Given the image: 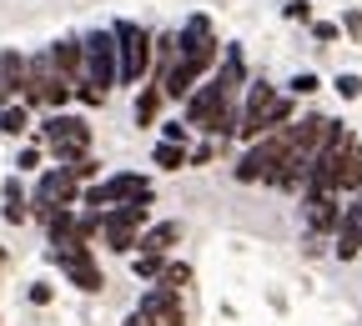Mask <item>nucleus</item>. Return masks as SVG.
Returning <instances> with one entry per match:
<instances>
[{
    "mask_svg": "<svg viewBox=\"0 0 362 326\" xmlns=\"http://www.w3.org/2000/svg\"><path fill=\"white\" fill-rule=\"evenodd\" d=\"M297 121V96H282V90H272L267 80H252L247 85V101H242V126H237V135L252 146V141H262V135H272V131H282V126H292Z\"/></svg>",
    "mask_w": 362,
    "mask_h": 326,
    "instance_id": "1",
    "label": "nucleus"
},
{
    "mask_svg": "<svg viewBox=\"0 0 362 326\" xmlns=\"http://www.w3.org/2000/svg\"><path fill=\"white\" fill-rule=\"evenodd\" d=\"M131 201H156L151 181L136 176V171H116V176H106V181L81 191V206H90V211H111V206H131Z\"/></svg>",
    "mask_w": 362,
    "mask_h": 326,
    "instance_id": "2",
    "label": "nucleus"
},
{
    "mask_svg": "<svg viewBox=\"0 0 362 326\" xmlns=\"http://www.w3.org/2000/svg\"><path fill=\"white\" fill-rule=\"evenodd\" d=\"M40 141L61 166H71V161L90 156V126H86V116H45L40 121Z\"/></svg>",
    "mask_w": 362,
    "mask_h": 326,
    "instance_id": "3",
    "label": "nucleus"
},
{
    "mask_svg": "<svg viewBox=\"0 0 362 326\" xmlns=\"http://www.w3.org/2000/svg\"><path fill=\"white\" fill-rule=\"evenodd\" d=\"M111 35H116V56H121V80H126V85L146 80V76H151V40H156V35H151L146 25H136V20H116Z\"/></svg>",
    "mask_w": 362,
    "mask_h": 326,
    "instance_id": "4",
    "label": "nucleus"
},
{
    "mask_svg": "<svg viewBox=\"0 0 362 326\" xmlns=\"http://www.w3.org/2000/svg\"><path fill=\"white\" fill-rule=\"evenodd\" d=\"M146 221H151V201L111 206V211H101V241H106L116 256H126V251H136V241H141Z\"/></svg>",
    "mask_w": 362,
    "mask_h": 326,
    "instance_id": "5",
    "label": "nucleus"
},
{
    "mask_svg": "<svg viewBox=\"0 0 362 326\" xmlns=\"http://www.w3.org/2000/svg\"><path fill=\"white\" fill-rule=\"evenodd\" d=\"M96 96H111V85H121V56H116V35L111 30H90L86 35V80Z\"/></svg>",
    "mask_w": 362,
    "mask_h": 326,
    "instance_id": "6",
    "label": "nucleus"
},
{
    "mask_svg": "<svg viewBox=\"0 0 362 326\" xmlns=\"http://www.w3.org/2000/svg\"><path fill=\"white\" fill-rule=\"evenodd\" d=\"M76 96V90L56 76V66H51V56H30V76H25V90H21V101L35 111V106H45V111H56V106H66Z\"/></svg>",
    "mask_w": 362,
    "mask_h": 326,
    "instance_id": "7",
    "label": "nucleus"
},
{
    "mask_svg": "<svg viewBox=\"0 0 362 326\" xmlns=\"http://www.w3.org/2000/svg\"><path fill=\"white\" fill-rule=\"evenodd\" d=\"M287 126L282 131H272V135H262V141H252L247 146V156L237 161V181H272V176H277V166H282V156H287Z\"/></svg>",
    "mask_w": 362,
    "mask_h": 326,
    "instance_id": "8",
    "label": "nucleus"
},
{
    "mask_svg": "<svg viewBox=\"0 0 362 326\" xmlns=\"http://www.w3.org/2000/svg\"><path fill=\"white\" fill-rule=\"evenodd\" d=\"M126 326H187V306H181V291L151 282V291L141 296V306L126 316Z\"/></svg>",
    "mask_w": 362,
    "mask_h": 326,
    "instance_id": "9",
    "label": "nucleus"
},
{
    "mask_svg": "<svg viewBox=\"0 0 362 326\" xmlns=\"http://www.w3.org/2000/svg\"><path fill=\"white\" fill-rule=\"evenodd\" d=\"M66 206H81V181H71V171H45L35 181V196H30V216L45 221L51 211H66Z\"/></svg>",
    "mask_w": 362,
    "mask_h": 326,
    "instance_id": "10",
    "label": "nucleus"
},
{
    "mask_svg": "<svg viewBox=\"0 0 362 326\" xmlns=\"http://www.w3.org/2000/svg\"><path fill=\"white\" fill-rule=\"evenodd\" d=\"M176 45H181V61H192L197 71H211L221 61V40H216V30H211L206 16H192L187 25H181L176 30Z\"/></svg>",
    "mask_w": 362,
    "mask_h": 326,
    "instance_id": "11",
    "label": "nucleus"
},
{
    "mask_svg": "<svg viewBox=\"0 0 362 326\" xmlns=\"http://www.w3.org/2000/svg\"><path fill=\"white\" fill-rule=\"evenodd\" d=\"M51 261L66 271V282L81 286V291H101L106 286V276L96 266V256H90V246H71V251H51Z\"/></svg>",
    "mask_w": 362,
    "mask_h": 326,
    "instance_id": "12",
    "label": "nucleus"
},
{
    "mask_svg": "<svg viewBox=\"0 0 362 326\" xmlns=\"http://www.w3.org/2000/svg\"><path fill=\"white\" fill-rule=\"evenodd\" d=\"M45 56H51V66H56V76L76 90L81 80H86V40H76V35H66V40H56L51 45V51H45Z\"/></svg>",
    "mask_w": 362,
    "mask_h": 326,
    "instance_id": "13",
    "label": "nucleus"
},
{
    "mask_svg": "<svg viewBox=\"0 0 362 326\" xmlns=\"http://www.w3.org/2000/svg\"><path fill=\"white\" fill-rule=\"evenodd\" d=\"M307 201V231L312 236H337V226H342V201L327 191V196H302Z\"/></svg>",
    "mask_w": 362,
    "mask_h": 326,
    "instance_id": "14",
    "label": "nucleus"
},
{
    "mask_svg": "<svg viewBox=\"0 0 362 326\" xmlns=\"http://www.w3.org/2000/svg\"><path fill=\"white\" fill-rule=\"evenodd\" d=\"M181 241V221H156L141 231V241H136V251H146V256H171V246Z\"/></svg>",
    "mask_w": 362,
    "mask_h": 326,
    "instance_id": "15",
    "label": "nucleus"
},
{
    "mask_svg": "<svg viewBox=\"0 0 362 326\" xmlns=\"http://www.w3.org/2000/svg\"><path fill=\"white\" fill-rule=\"evenodd\" d=\"M337 256H342V261L362 256V216H357L352 206L342 211V226H337Z\"/></svg>",
    "mask_w": 362,
    "mask_h": 326,
    "instance_id": "16",
    "label": "nucleus"
},
{
    "mask_svg": "<svg viewBox=\"0 0 362 326\" xmlns=\"http://www.w3.org/2000/svg\"><path fill=\"white\" fill-rule=\"evenodd\" d=\"M161 101H166V90L156 80L141 85V96H136V126H161Z\"/></svg>",
    "mask_w": 362,
    "mask_h": 326,
    "instance_id": "17",
    "label": "nucleus"
},
{
    "mask_svg": "<svg viewBox=\"0 0 362 326\" xmlns=\"http://www.w3.org/2000/svg\"><path fill=\"white\" fill-rule=\"evenodd\" d=\"M0 201H6L0 211H6V221H11V226H25V221H30V206H25V186H21V181H6Z\"/></svg>",
    "mask_w": 362,
    "mask_h": 326,
    "instance_id": "18",
    "label": "nucleus"
},
{
    "mask_svg": "<svg viewBox=\"0 0 362 326\" xmlns=\"http://www.w3.org/2000/svg\"><path fill=\"white\" fill-rule=\"evenodd\" d=\"M0 76H6L11 96L21 101V90H25V76H30V61H25L21 51H6V56H0Z\"/></svg>",
    "mask_w": 362,
    "mask_h": 326,
    "instance_id": "19",
    "label": "nucleus"
},
{
    "mask_svg": "<svg viewBox=\"0 0 362 326\" xmlns=\"http://www.w3.org/2000/svg\"><path fill=\"white\" fill-rule=\"evenodd\" d=\"M25 126H30V106L25 101L0 106V135H25Z\"/></svg>",
    "mask_w": 362,
    "mask_h": 326,
    "instance_id": "20",
    "label": "nucleus"
},
{
    "mask_svg": "<svg viewBox=\"0 0 362 326\" xmlns=\"http://www.w3.org/2000/svg\"><path fill=\"white\" fill-rule=\"evenodd\" d=\"M151 161L161 166V171H181L192 156H187V146H171V141H156V151H151Z\"/></svg>",
    "mask_w": 362,
    "mask_h": 326,
    "instance_id": "21",
    "label": "nucleus"
},
{
    "mask_svg": "<svg viewBox=\"0 0 362 326\" xmlns=\"http://www.w3.org/2000/svg\"><path fill=\"white\" fill-rule=\"evenodd\" d=\"M136 276H141V282H161V271H166V256H146V251H136Z\"/></svg>",
    "mask_w": 362,
    "mask_h": 326,
    "instance_id": "22",
    "label": "nucleus"
},
{
    "mask_svg": "<svg viewBox=\"0 0 362 326\" xmlns=\"http://www.w3.org/2000/svg\"><path fill=\"white\" fill-rule=\"evenodd\" d=\"M161 286H171V291L192 286V266H187V261H166V271H161Z\"/></svg>",
    "mask_w": 362,
    "mask_h": 326,
    "instance_id": "23",
    "label": "nucleus"
},
{
    "mask_svg": "<svg viewBox=\"0 0 362 326\" xmlns=\"http://www.w3.org/2000/svg\"><path fill=\"white\" fill-rule=\"evenodd\" d=\"M61 171H71V181H96V176H101V161H96V156H81V161H71V166H61Z\"/></svg>",
    "mask_w": 362,
    "mask_h": 326,
    "instance_id": "24",
    "label": "nucleus"
},
{
    "mask_svg": "<svg viewBox=\"0 0 362 326\" xmlns=\"http://www.w3.org/2000/svg\"><path fill=\"white\" fill-rule=\"evenodd\" d=\"M187 135H192V126H187V121H161V141L187 146Z\"/></svg>",
    "mask_w": 362,
    "mask_h": 326,
    "instance_id": "25",
    "label": "nucleus"
},
{
    "mask_svg": "<svg viewBox=\"0 0 362 326\" xmlns=\"http://www.w3.org/2000/svg\"><path fill=\"white\" fill-rule=\"evenodd\" d=\"M317 85H322V80L302 71V76H292V80H287V96H317Z\"/></svg>",
    "mask_w": 362,
    "mask_h": 326,
    "instance_id": "26",
    "label": "nucleus"
},
{
    "mask_svg": "<svg viewBox=\"0 0 362 326\" xmlns=\"http://www.w3.org/2000/svg\"><path fill=\"white\" fill-rule=\"evenodd\" d=\"M332 85H337V96H342V101H357V96H362V76H352V71H347V76H337Z\"/></svg>",
    "mask_w": 362,
    "mask_h": 326,
    "instance_id": "27",
    "label": "nucleus"
},
{
    "mask_svg": "<svg viewBox=\"0 0 362 326\" xmlns=\"http://www.w3.org/2000/svg\"><path fill=\"white\" fill-rule=\"evenodd\" d=\"M312 35L322 40V45H332V40L342 35V25H332V20H312Z\"/></svg>",
    "mask_w": 362,
    "mask_h": 326,
    "instance_id": "28",
    "label": "nucleus"
},
{
    "mask_svg": "<svg viewBox=\"0 0 362 326\" xmlns=\"http://www.w3.org/2000/svg\"><path fill=\"white\" fill-rule=\"evenodd\" d=\"M40 166V146H25L21 156H16V171H35Z\"/></svg>",
    "mask_w": 362,
    "mask_h": 326,
    "instance_id": "29",
    "label": "nucleus"
},
{
    "mask_svg": "<svg viewBox=\"0 0 362 326\" xmlns=\"http://www.w3.org/2000/svg\"><path fill=\"white\" fill-rule=\"evenodd\" d=\"M287 20H312V6H307V0H287Z\"/></svg>",
    "mask_w": 362,
    "mask_h": 326,
    "instance_id": "30",
    "label": "nucleus"
},
{
    "mask_svg": "<svg viewBox=\"0 0 362 326\" xmlns=\"http://www.w3.org/2000/svg\"><path fill=\"white\" fill-rule=\"evenodd\" d=\"M342 30H347L352 40H362V11H347V16H342Z\"/></svg>",
    "mask_w": 362,
    "mask_h": 326,
    "instance_id": "31",
    "label": "nucleus"
},
{
    "mask_svg": "<svg viewBox=\"0 0 362 326\" xmlns=\"http://www.w3.org/2000/svg\"><path fill=\"white\" fill-rule=\"evenodd\" d=\"M51 296H56V291H51V286H45V282H35V286H30V301H35V306H45V301H51Z\"/></svg>",
    "mask_w": 362,
    "mask_h": 326,
    "instance_id": "32",
    "label": "nucleus"
},
{
    "mask_svg": "<svg viewBox=\"0 0 362 326\" xmlns=\"http://www.w3.org/2000/svg\"><path fill=\"white\" fill-rule=\"evenodd\" d=\"M0 106H11V85H6V76H0Z\"/></svg>",
    "mask_w": 362,
    "mask_h": 326,
    "instance_id": "33",
    "label": "nucleus"
},
{
    "mask_svg": "<svg viewBox=\"0 0 362 326\" xmlns=\"http://www.w3.org/2000/svg\"><path fill=\"white\" fill-rule=\"evenodd\" d=\"M0 271H6V246H0Z\"/></svg>",
    "mask_w": 362,
    "mask_h": 326,
    "instance_id": "34",
    "label": "nucleus"
}]
</instances>
